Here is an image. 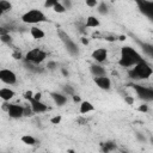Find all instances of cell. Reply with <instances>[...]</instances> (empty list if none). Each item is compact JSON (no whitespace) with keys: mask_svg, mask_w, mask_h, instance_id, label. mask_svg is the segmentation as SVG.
I'll return each mask as SVG.
<instances>
[{"mask_svg":"<svg viewBox=\"0 0 153 153\" xmlns=\"http://www.w3.org/2000/svg\"><path fill=\"white\" fill-rule=\"evenodd\" d=\"M128 74H129V78L134 80H145L153 74V69L145 60H142L135 66H133V68L129 69Z\"/></svg>","mask_w":153,"mask_h":153,"instance_id":"7a4b0ae2","label":"cell"},{"mask_svg":"<svg viewBox=\"0 0 153 153\" xmlns=\"http://www.w3.org/2000/svg\"><path fill=\"white\" fill-rule=\"evenodd\" d=\"M51 98L54 99V102H55L59 106L63 105V104L67 102V97L63 96V94H61V93H57V92H53V93H51Z\"/></svg>","mask_w":153,"mask_h":153,"instance_id":"e0dca14e","label":"cell"},{"mask_svg":"<svg viewBox=\"0 0 153 153\" xmlns=\"http://www.w3.org/2000/svg\"><path fill=\"white\" fill-rule=\"evenodd\" d=\"M115 148H116V145L111 141L102 143V151H104V152H110V151H114Z\"/></svg>","mask_w":153,"mask_h":153,"instance_id":"603a6c76","label":"cell"},{"mask_svg":"<svg viewBox=\"0 0 153 153\" xmlns=\"http://www.w3.org/2000/svg\"><path fill=\"white\" fill-rule=\"evenodd\" d=\"M62 4L65 5V7H66L67 10H69V8L72 7V1H71V0H62Z\"/></svg>","mask_w":153,"mask_h":153,"instance_id":"1f68e13d","label":"cell"},{"mask_svg":"<svg viewBox=\"0 0 153 153\" xmlns=\"http://www.w3.org/2000/svg\"><path fill=\"white\" fill-rule=\"evenodd\" d=\"M142 60H143V57L141 56V54L137 50H135L134 48H131L129 45H124L121 48V54H120V59H118V65L121 67H124V68L133 67Z\"/></svg>","mask_w":153,"mask_h":153,"instance_id":"6da1fadb","label":"cell"},{"mask_svg":"<svg viewBox=\"0 0 153 153\" xmlns=\"http://www.w3.org/2000/svg\"><path fill=\"white\" fill-rule=\"evenodd\" d=\"M72 97H73V100H74V102H80V97H79V96L74 94V96H72Z\"/></svg>","mask_w":153,"mask_h":153,"instance_id":"8d00e7d4","label":"cell"},{"mask_svg":"<svg viewBox=\"0 0 153 153\" xmlns=\"http://www.w3.org/2000/svg\"><path fill=\"white\" fill-rule=\"evenodd\" d=\"M91 56H92V59L96 62L102 63V62H104L108 59V50L105 48H98V49L93 50V53H92Z\"/></svg>","mask_w":153,"mask_h":153,"instance_id":"7c38bea8","label":"cell"},{"mask_svg":"<svg viewBox=\"0 0 153 153\" xmlns=\"http://www.w3.org/2000/svg\"><path fill=\"white\" fill-rule=\"evenodd\" d=\"M32 114H35V112H33V110H32L31 106L30 108L29 106H24V116H27L29 117V116H32Z\"/></svg>","mask_w":153,"mask_h":153,"instance_id":"4316f807","label":"cell"},{"mask_svg":"<svg viewBox=\"0 0 153 153\" xmlns=\"http://www.w3.org/2000/svg\"><path fill=\"white\" fill-rule=\"evenodd\" d=\"M137 110H139V111H141V112H146V111H147V110H148V106H147V105H145V104H143V105H140V106H139V109H137Z\"/></svg>","mask_w":153,"mask_h":153,"instance_id":"836d02e7","label":"cell"},{"mask_svg":"<svg viewBox=\"0 0 153 153\" xmlns=\"http://www.w3.org/2000/svg\"><path fill=\"white\" fill-rule=\"evenodd\" d=\"M90 71L92 73L93 76H100V75H106V72L105 69L100 66V65H91L90 66Z\"/></svg>","mask_w":153,"mask_h":153,"instance_id":"5bb4252c","label":"cell"},{"mask_svg":"<svg viewBox=\"0 0 153 153\" xmlns=\"http://www.w3.org/2000/svg\"><path fill=\"white\" fill-rule=\"evenodd\" d=\"M85 2L88 7H96L98 5V0H85Z\"/></svg>","mask_w":153,"mask_h":153,"instance_id":"f546056e","label":"cell"},{"mask_svg":"<svg viewBox=\"0 0 153 153\" xmlns=\"http://www.w3.org/2000/svg\"><path fill=\"white\" fill-rule=\"evenodd\" d=\"M41 96H42V94H41L39 92H38V93H33V97H32V98H35V99H38V100H41Z\"/></svg>","mask_w":153,"mask_h":153,"instance_id":"d590c367","label":"cell"},{"mask_svg":"<svg viewBox=\"0 0 153 153\" xmlns=\"http://www.w3.org/2000/svg\"><path fill=\"white\" fill-rule=\"evenodd\" d=\"M14 96H16V92H14L13 90L7 88V87L0 88V98H1L4 102H8V100L12 99Z\"/></svg>","mask_w":153,"mask_h":153,"instance_id":"4fadbf2b","label":"cell"},{"mask_svg":"<svg viewBox=\"0 0 153 153\" xmlns=\"http://www.w3.org/2000/svg\"><path fill=\"white\" fill-rule=\"evenodd\" d=\"M30 35H31V37L35 38V39H42V38L45 36L44 31H43L42 29L37 27V26H32V27L30 29Z\"/></svg>","mask_w":153,"mask_h":153,"instance_id":"9a60e30c","label":"cell"},{"mask_svg":"<svg viewBox=\"0 0 153 153\" xmlns=\"http://www.w3.org/2000/svg\"><path fill=\"white\" fill-rule=\"evenodd\" d=\"M0 80L7 85H14L17 82V75L13 71L4 68L0 71Z\"/></svg>","mask_w":153,"mask_h":153,"instance_id":"ba28073f","label":"cell"},{"mask_svg":"<svg viewBox=\"0 0 153 153\" xmlns=\"http://www.w3.org/2000/svg\"><path fill=\"white\" fill-rule=\"evenodd\" d=\"M57 35H59V38L61 39V42L63 43L67 53L69 55H72V56H76L79 54V48H78L76 43L71 38V36L67 32H65L63 30H61V29L57 30Z\"/></svg>","mask_w":153,"mask_h":153,"instance_id":"277c9868","label":"cell"},{"mask_svg":"<svg viewBox=\"0 0 153 153\" xmlns=\"http://www.w3.org/2000/svg\"><path fill=\"white\" fill-rule=\"evenodd\" d=\"M94 110V106L91 102H87V100H84L80 103V114H88L91 111Z\"/></svg>","mask_w":153,"mask_h":153,"instance_id":"2e32d148","label":"cell"},{"mask_svg":"<svg viewBox=\"0 0 153 153\" xmlns=\"http://www.w3.org/2000/svg\"><path fill=\"white\" fill-rule=\"evenodd\" d=\"M94 82L100 90H110L111 87V80L106 75H100V76H94Z\"/></svg>","mask_w":153,"mask_h":153,"instance_id":"8fae6325","label":"cell"},{"mask_svg":"<svg viewBox=\"0 0 153 153\" xmlns=\"http://www.w3.org/2000/svg\"><path fill=\"white\" fill-rule=\"evenodd\" d=\"M124 100H126L129 105H133V104H134V98L130 97V96H124Z\"/></svg>","mask_w":153,"mask_h":153,"instance_id":"4dcf8cb0","label":"cell"},{"mask_svg":"<svg viewBox=\"0 0 153 153\" xmlns=\"http://www.w3.org/2000/svg\"><path fill=\"white\" fill-rule=\"evenodd\" d=\"M59 2H60V0H45L44 1V7L45 8H53Z\"/></svg>","mask_w":153,"mask_h":153,"instance_id":"d4e9b609","label":"cell"},{"mask_svg":"<svg viewBox=\"0 0 153 153\" xmlns=\"http://www.w3.org/2000/svg\"><path fill=\"white\" fill-rule=\"evenodd\" d=\"M48 19L45 14L41 10H37V8L29 10L22 16V22L25 24H38V23H44Z\"/></svg>","mask_w":153,"mask_h":153,"instance_id":"3957f363","label":"cell"},{"mask_svg":"<svg viewBox=\"0 0 153 153\" xmlns=\"http://www.w3.org/2000/svg\"><path fill=\"white\" fill-rule=\"evenodd\" d=\"M61 120H62V117H61L60 115H56V116H54V117L50 118V122H51L53 124H59V123L61 122Z\"/></svg>","mask_w":153,"mask_h":153,"instance_id":"83f0119b","label":"cell"},{"mask_svg":"<svg viewBox=\"0 0 153 153\" xmlns=\"http://www.w3.org/2000/svg\"><path fill=\"white\" fill-rule=\"evenodd\" d=\"M13 57H14L16 60H20V59H22L20 51H14V53H13Z\"/></svg>","mask_w":153,"mask_h":153,"instance_id":"e575fe53","label":"cell"},{"mask_svg":"<svg viewBox=\"0 0 153 153\" xmlns=\"http://www.w3.org/2000/svg\"><path fill=\"white\" fill-rule=\"evenodd\" d=\"M97 11H98V13H100V14H108V12H109V10H108V5L104 2V1H102V2H99L98 5H97Z\"/></svg>","mask_w":153,"mask_h":153,"instance_id":"44dd1931","label":"cell"},{"mask_svg":"<svg viewBox=\"0 0 153 153\" xmlns=\"http://www.w3.org/2000/svg\"><path fill=\"white\" fill-rule=\"evenodd\" d=\"M53 10H54V12H56V13H63V12H66V7H65V5L60 1L59 4H56L54 7H53Z\"/></svg>","mask_w":153,"mask_h":153,"instance_id":"cb8c5ba5","label":"cell"},{"mask_svg":"<svg viewBox=\"0 0 153 153\" xmlns=\"http://www.w3.org/2000/svg\"><path fill=\"white\" fill-rule=\"evenodd\" d=\"M29 102H30V106L32 108V110H33L35 114H42V112H45L48 110V105H45L44 103H42L38 99L30 98Z\"/></svg>","mask_w":153,"mask_h":153,"instance_id":"30bf717a","label":"cell"},{"mask_svg":"<svg viewBox=\"0 0 153 153\" xmlns=\"http://www.w3.org/2000/svg\"><path fill=\"white\" fill-rule=\"evenodd\" d=\"M82 43L87 45V44H88V41H87V39H85V38H82Z\"/></svg>","mask_w":153,"mask_h":153,"instance_id":"74e56055","label":"cell"},{"mask_svg":"<svg viewBox=\"0 0 153 153\" xmlns=\"http://www.w3.org/2000/svg\"><path fill=\"white\" fill-rule=\"evenodd\" d=\"M139 11L153 22V0H134Z\"/></svg>","mask_w":153,"mask_h":153,"instance_id":"8992f818","label":"cell"},{"mask_svg":"<svg viewBox=\"0 0 153 153\" xmlns=\"http://www.w3.org/2000/svg\"><path fill=\"white\" fill-rule=\"evenodd\" d=\"M6 112L12 118H20L24 116V106L18 104H8V109Z\"/></svg>","mask_w":153,"mask_h":153,"instance_id":"9c48e42d","label":"cell"},{"mask_svg":"<svg viewBox=\"0 0 153 153\" xmlns=\"http://www.w3.org/2000/svg\"><path fill=\"white\" fill-rule=\"evenodd\" d=\"M22 141L25 143V145H29V146H33L36 143V139L31 135H24L22 136Z\"/></svg>","mask_w":153,"mask_h":153,"instance_id":"7402d4cb","label":"cell"},{"mask_svg":"<svg viewBox=\"0 0 153 153\" xmlns=\"http://www.w3.org/2000/svg\"><path fill=\"white\" fill-rule=\"evenodd\" d=\"M140 45H141V49L143 50V53L146 55H148L149 57L153 59V44H149V43H142L140 42Z\"/></svg>","mask_w":153,"mask_h":153,"instance_id":"d6986e66","label":"cell"},{"mask_svg":"<svg viewBox=\"0 0 153 153\" xmlns=\"http://www.w3.org/2000/svg\"><path fill=\"white\" fill-rule=\"evenodd\" d=\"M0 38H1V42H2V43H7V44H10L11 41H12L10 33H1V35H0Z\"/></svg>","mask_w":153,"mask_h":153,"instance_id":"484cf974","label":"cell"},{"mask_svg":"<svg viewBox=\"0 0 153 153\" xmlns=\"http://www.w3.org/2000/svg\"><path fill=\"white\" fill-rule=\"evenodd\" d=\"M56 66H57V65H56V62H54V61H49V62L47 63V67H48L49 69H54Z\"/></svg>","mask_w":153,"mask_h":153,"instance_id":"d6a6232c","label":"cell"},{"mask_svg":"<svg viewBox=\"0 0 153 153\" xmlns=\"http://www.w3.org/2000/svg\"><path fill=\"white\" fill-rule=\"evenodd\" d=\"M12 10V4L7 0H0V11L1 13H5V12H8Z\"/></svg>","mask_w":153,"mask_h":153,"instance_id":"ffe728a7","label":"cell"},{"mask_svg":"<svg viewBox=\"0 0 153 153\" xmlns=\"http://www.w3.org/2000/svg\"><path fill=\"white\" fill-rule=\"evenodd\" d=\"M99 25H100V23L94 16H90L86 18V23H85L86 27H98Z\"/></svg>","mask_w":153,"mask_h":153,"instance_id":"ac0fdd59","label":"cell"},{"mask_svg":"<svg viewBox=\"0 0 153 153\" xmlns=\"http://www.w3.org/2000/svg\"><path fill=\"white\" fill-rule=\"evenodd\" d=\"M130 86L134 88V91L136 92V96L140 99L146 100V102H152L153 100V88L146 87V86H142V85H139V84H131Z\"/></svg>","mask_w":153,"mask_h":153,"instance_id":"52a82bcc","label":"cell"},{"mask_svg":"<svg viewBox=\"0 0 153 153\" xmlns=\"http://www.w3.org/2000/svg\"><path fill=\"white\" fill-rule=\"evenodd\" d=\"M63 91H65L67 94H69V96H74V90H73V87H71V86H68V85H66V86L63 87Z\"/></svg>","mask_w":153,"mask_h":153,"instance_id":"f1b7e54d","label":"cell"},{"mask_svg":"<svg viewBox=\"0 0 153 153\" xmlns=\"http://www.w3.org/2000/svg\"><path fill=\"white\" fill-rule=\"evenodd\" d=\"M45 59H47V53L39 48H33L25 54V61L35 63V65L42 63Z\"/></svg>","mask_w":153,"mask_h":153,"instance_id":"5b68a950","label":"cell"}]
</instances>
